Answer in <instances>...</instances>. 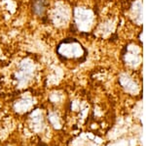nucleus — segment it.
<instances>
[{
    "label": "nucleus",
    "mask_w": 146,
    "mask_h": 146,
    "mask_svg": "<svg viewBox=\"0 0 146 146\" xmlns=\"http://www.w3.org/2000/svg\"><path fill=\"white\" fill-rule=\"evenodd\" d=\"M33 10L37 15H42L46 10V1L45 0H34Z\"/></svg>",
    "instance_id": "f257e3e1"
}]
</instances>
